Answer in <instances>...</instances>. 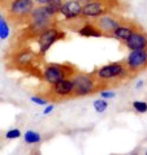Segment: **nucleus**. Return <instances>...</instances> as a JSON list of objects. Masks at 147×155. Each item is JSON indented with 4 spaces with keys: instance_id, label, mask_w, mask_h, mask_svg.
I'll return each instance as SVG.
<instances>
[{
    "instance_id": "nucleus-1",
    "label": "nucleus",
    "mask_w": 147,
    "mask_h": 155,
    "mask_svg": "<svg viewBox=\"0 0 147 155\" xmlns=\"http://www.w3.org/2000/svg\"><path fill=\"white\" fill-rule=\"evenodd\" d=\"M37 4L33 0H4L0 3V12L13 26H26L29 17Z\"/></svg>"
},
{
    "instance_id": "nucleus-2",
    "label": "nucleus",
    "mask_w": 147,
    "mask_h": 155,
    "mask_svg": "<svg viewBox=\"0 0 147 155\" xmlns=\"http://www.w3.org/2000/svg\"><path fill=\"white\" fill-rule=\"evenodd\" d=\"M95 78L100 82L104 87H109V86H117L122 84L124 81L130 80L128 68L125 65L124 60L122 61H113L108 63L106 65L99 67L96 71L93 72Z\"/></svg>"
},
{
    "instance_id": "nucleus-3",
    "label": "nucleus",
    "mask_w": 147,
    "mask_h": 155,
    "mask_svg": "<svg viewBox=\"0 0 147 155\" xmlns=\"http://www.w3.org/2000/svg\"><path fill=\"white\" fill-rule=\"evenodd\" d=\"M43 60L37 51H34L28 43H18L11 54V65L18 71L38 69V64Z\"/></svg>"
},
{
    "instance_id": "nucleus-4",
    "label": "nucleus",
    "mask_w": 147,
    "mask_h": 155,
    "mask_svg": "<svg viewBox=\"0 0 147 155\" xmlns=\"http://www.w3.org/2000/svg\"><path fill=\"white\" fill-rule=\"evenodd\" d=\"M78 72L72 63H47L41 71V77L47 85H55L63 80H68Z\"/></svg>"
},
{
    "instance_id": "nucleus-5",
    "label": "nucleus",
    "mask_w": 147,
    "mask_h": 155,
    "mask_svg": "<svg viewBox=\"0 0 147 155\" xmlns=\"http://www.w3.org/2000/svg\"><path fill=\"white\" fill-rule=\"evenodd\" d=\"M124 4L120 0H93L82 4L81 17L85 20H93L99 16L122 11Z\"/></svg>"
},
{
    "instance_id": "nucleus-6",
    "label": "nucleus",
    "mask_w": 147,
    "mask_h": 155,
    "mask_svg": "<svg viewBox=\"0 0 147 155\" xmlns=\"http://www.w3.org/2000/svg\"><path fill=\"white\" fill-rule=\"evenodd\" d=\"M73 86H74V98L76 97H87L95 94L96 91L106 89L99 81L95 78L94 73L78 71L70 77Z\"/></svg>"
},
{
    "instance_id": "nucleus-7",
    "label": "nucleus",
    "mask_w": 147,
    "mask_h": 155,
    "mask_svg": "<svg viewBox=\"0 0 147 155\" xmlns=\"http://www.w3.org/2000/svg\"><path fill=\"white\" fill-rule=\"evenodd\" d=\"M65 38H67L65 31H64L59 25H56V26H51L48 29L43 30L42 33H39L34 38L33 42L37 43V46H38L37 52L39 54V56L44 58V55L48 52L51 46H54L57 41H63V39H65Z\"/></svg>"
},
{
    "instance_id": "nucleus-8",
    "label": "nucleus",
    "mask_w": 147,
    "mask_h": 155,
    "mask_svg": "<svg viewBox=\"0 0 147 155\" xmlns=\"http://www.w3.org/2000/svg\"><path fill=\"white\" fill-rule=\"evenodd\" d=\"M124 63L128 68L130 78H134L137 74L147 69V47L141 50L130 51L129 55L124 59Z\"/></svg>"
},
{
    "instance_id": "nucleus-9",
    "label": "nucleus",
    "mask_w": 147,
    "mask_h": 155,
    "mask_svg": "<svg viewBox=\"0 0 147 155\" xmlns=\"http://www.w3.org/2000/svg\"><path fill=\"white\" fill-rule=\"evenodd\" d=\"M48 101H65L68 98H74V86L70 78L63 80L55 85H50L48 91L44 94Z\"/></svg>"
},
{
    "instance_id": "nucleus-10",
    "label": "nucleus",
    "mask_w": 147,
    "mask_h": 155,
    "mask_svg": "<svg viewBox=\"0 0 147 155\" xmlns=\"http://www.w3.org/2000/svg\"><path fill=\"white\" fill-rule=\"evenodd\" d=\"M124 20V17L121 15H117L116 12L113 13H107L103 16H99L96 18H93L91 21L96 25L98 29L102 31L103 37L111 38L112 33L116 30V28L120 25V22Z\"/></svg>"
},
{
    "instance_id": "nucleus-11",
    "label": "nucleus",
    "mask_w": 147,
    "mask_h": 155,
    "mask_svg": "<svg viewBox=\"0 0 147 155\" xmlns=\"http://www.w3.org/2000/svg\"><path fill=\"white\" fill-rule=\"evenodd\" d=\"M139 26H141V25L137 24L136 21L129 20V18H126V17H124V20L121 21L120 25L116 28V30L112 33L111 38H113V39H116V41H119V42L122 43L124 41H126L128 38L130 37V34L133 31H136V30L139 28Z\"/></svg>"
},
{
    "instance_id": "nucleus-12",
    "label": "nucleus",
    "mask_w": 147,
    "mask_h": 155,
    "mask_svg": "<svg viewBox=\"0 0 147 155\" xmlns=\"http://www.w3.org/2000/svg\"><path fill=\"white\" fill-rule=\"evenodd\" d=\"M125 48H128L129 51L134 50H141L147 47V33L143 30V28L139 26L136 31H133L130 34V37L126 41H124L121 43Z\"/></svg>"
},
{
    "instance_id": "nucleus-13",
    "label": "nucleus",
    "mask_w": 147,
    "mask_h": 155,
    "mask_svg": "<svg viewBox=\"0 0 147 155\" xmlns=\"http://www.w3.org/2000/svg\"><path fill=\"white\" fill-rule=\"evenodd\" d=\"M82 3L78 0H64V4L60 9L59 16L64 17V21H70L81 17Z\"/></svg>"
},
{
    "instance_id": "nucleus-14",
    "label": "nucleus",
    "mask_w": 147,
    "mask_h": 155,
    "mask_svg": "<svg viewBox=\"0 0 147 155\" xmlns=\"http://www.w3.org/2000/svg\"><path fill=\"white\" fill-rule=\"evenodd\" d=\"M77 33L80 34L81 37L85 38H100L103 37L102 31L98 29V26L95 25L91 20H85V22L82 24V26L77 30Z\"/></svg>"
},
{
    "instance_id": "nucleus-15",
    "label": "nucleus",
    "mask_w": 147,
    "mask_h": 155,
    "mask_svg": "<svg viewBox=\"0 0 147 155\" xmlns=\"http://www.w3.org/2000/svg\"><path fill=\"white\" fill-rule=\"evenodd\" d=\"M24 141L26 145H38L42 142V136L37 130H26L24 133Z\"/></svg>"
},
{
    "instance_id": "nucleus-16",
    "label": "nucleus",
    "mask_w": 147,
    "mask_h": 155,
    "mask_svg": "<svg viewBox=\"0 0 147 155\" xmlns=\"http://www.w3.org/2000/svg\"><path fill=\"white\" fill-rule=\"evenodd\" d=\"M64 4V0H50L48 3L46 4V9L50 12L51 15H55V16H59L60 13V9H61Z\"/></svg>"
},
{
    "instance_id": "nucleus-17",
    "label": "nucleus",
    "mask_w": 147,
    "mask_h": 155,
    "mask_svg": "<svg viewBox=\"0 0 147 155\" xmlns=\"http://www.w3.org/2000/svg\"><path fill=\"white\" fill-rule=\"evenodd\" d=\"M11 29H9V24H8L7 18L4 17V15L0 12V39L5 41L9 37Z\"/></svg>"
},
{
    "instance_id": "nucleus-18",
    "label": "nucleus",
    "mask_w": 147,
    "mask_h": 155,
    "mask_svg": "<svg viewBox=\"0 0 147 155\" xmlns=\"http://www.w3.org/2000/svg\"><path fill=\"white\" fill-rule=\"evenodd\" d=\"M93 107H94V110L96 111L98 114H103L108 108V101H106V99H102V98L95 99V101L93 102Z\"/></svg>"
},
{
    "instance_id": "nucleus-19",
    "label": "nucleus",
    "mask_w": 147,
    "mask_h": 155,
    "mask_svg": "<svg viewBox=\"0 0 147 155\" xmlns=\"http://www.w3.org/2000/svg\"><path fill=\"white\" fill-rule=\"evenodd\" d=\"M132 107L137 114H146L147 112V102L146 101H134L132 103Z\"/></svg>"
},
{
    "instance_id": "nucleus-20",
    "label": "nucleus",
    "mask_w": 147,
    "mask_h": 155,
    "mask_svg": "<svg viewBox=\"0 0 147 155\" xmlns=\"http://www.w3.org/2000/svg\"><path fill=\"white\" fill-rule=\"evenodd\" d=\"M22 136V132L18 128H11L5 132V138L7 140H17Z\"/></svg>"
},
{
    "instance_id": "nucleus-21",
    "label": "nucleus",
    "mask_w": 147,
    "mask_h": 155,
    "mask_svg": "<svg viewBox=\"0 0 147 155\" xmlns=\"http://www.w3.org/2000/svg\"><path fill=\"white\" fill-rule=\"evenodd\" d=\"M30 101L37 106H47L50 103L48 98L44 97V95H31L30 97Z\"/></svg>"
},
{
    "instance_id": "nucleus-22",
    "label": "nucleus",
    "mask_w": 147,
    "mask_h": 155,
    "mask_svg": "<svg viewBox=\"0 0 147 155\" xmlns=\"http://www.w3.org/2000/svg\"><path fill=\"white\" fill-rule=\"evenodd\" d=\"M99 95H100L102 99H106V101H109V99H113L116 97V93L113 91V90H111V89H103L99 91Z\"/></svg>"
},
{
    "instance_id": "nucleus-23",
    "label": "nucleus",
    "mask_w": 147,
    "mask_h": 155,
    "mask_svg": "<svg viewBox=\"0 0 147 155\" xmlns=\"http://www.w3.org/2000/svg\"><path fill=\"white\" fill-rule=\"evenodd\" d=\"M54 110H55V104H47L44 106V110H43V115H50Z\"/></svg>"
},
{
    "instance_id": "nucleus-24",
    "label": "nucleus",
    "mask_w": 147,
    "mask_h": 155,
    "mask_svg": "<svg viewBox=\"0 0 147 155\" xmlns=\"http://www.w3.org/2000/svg\"><path fill=\"white\" fill-rule=\"evenodd\" d=\"M143 86H145V81L143 80H138L137 82H136V89L137 90H141Z\"/></svg>"
},
{
    "instance_id": "nucleus-25",
    "label": "nucleus",
    "mask_w": 147,
    "mask_h": 155,
    "mask_svg": "<svg viewBox=\"0 0 147 155\" xmlns=\"http://www.w3.org/2000/svg\"><path fill=\"white\" fill-rule=\"evenodd\" d=\"M33 2L35 3V4H38V5H46V4L48 3L50 0H33Z\"/></svg>"
},
{
    "instance_id": "nucleus-26",
    "label": "nucleus",
    "mask_w": 147,
    "mask_h": 155,
    "mask_svg": "<svg viewBox=\"0 0 147 155\" xmlns=\"http://www.w3.org/2000/svg\"><path fill=\"white\" fill-rule=\"evenodd\" d=\"M128 155H138V153H130V154H128Z\"/></svg>"
},
{
    "instance_id": "nucleus-27",
    "label": "nucleus",
    "mask_w": 147,
    "mask_h": 155,
    "mask_svg": "<svg viewBox=\"0 0 147 155\" xmlns=\"http://www.w3.org/2000/svg\"><path fill=\"white\" fill-rule=\"evenodd\" d=\"M145 155H147V150H146V153H145Z\"/></svg>"
},
{
    "instance_id": "nucleus-28",
    "label": "nucleus",
    "mask_w": 147,
    "mask_h": 155,
    "mask_svg": "<svg viewBox=\"0 0 147 155\" xmlns=\"http://www.w3.org/2000/svg\"><path fill=\"white\" fill-rule=\"evenodd\" d=\"M2 2H4V0H0V3H2Z\"/></svg>"
},
{
    "instance_id": "nucleus-29",
    "label": "nucleus",
    "mask_w": 147,
    "mask_h": 155,
    "mask_svg": "<svg viewBox=\"0 0 147 155\" xmlns=\"http://www.w3.org/2000/svg\"><path fill=\"white\" fill-rule=\"evenodd\" d=\"M78 2H80V0H78Z\"/></svg>"
}]
</instances>
